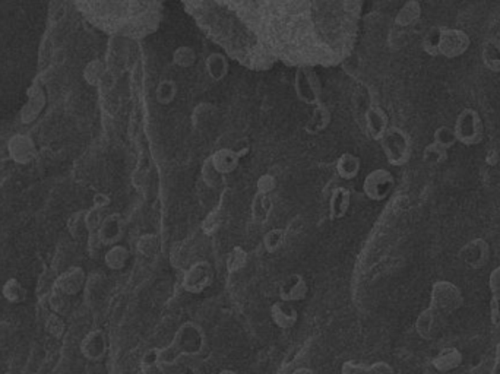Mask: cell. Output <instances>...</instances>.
Instances as JSON below:
<instances>
[{
    "mask_svg": "<svg viewBox=\"0 0 500 374\" xmlns=\"http://www.w3.org/2000/svg\"><path fill=\"white\" fill-rule=\"evenodd\" d=\"M259 32L291 66H335L354 50L363 0H256Z\"/></svg>",
    "mask_w": 500,
    "mask_h": 374,
    "instance_id": "cell-1",
    "label": "cell"
},
{
    "mask_svg": "<svg viewBox=\"0 0 500 374\" xmlns=\"http://www.w3.org/2000/svg\"><path fill=\"white\" fill-rule=\"evenodd\" d=\"M208 38L231 58L252 70H267L275 58L267 50L256 0H182Z\"/></svg>",
    "mask_w": 500,
    "mask_h": 374,
    "instance_id": "cell-2",
    "label": "cell"
},
{
    "mask_svg": "<svg viewBox=\"0 0 500 374\" xmlns=\"http://www.w3.org/2000/svg\"><path fill=\"white\" fill-rule=\"evenodd\" d=\"M87 21L109 35L144 38L163 19L166 0H73Z\"/></svg>",
    "mask_w": 500,
    "mask_h": 374,
    "instance_id": "cell-3",
    "label": "cell"
},
{
    "mask_svg": "<svg viewBox=\"0 0 500 374\" xmlns=\"http://www.w3.org/2000/svg\"><path fill=\"white\" fill-rule=\"evenodd\" d=\"M169 345L178 359L201 356L207 347L205 330L195 322H185L177 328Z\"/></svg>",
    "mask_w": 500,
    "mask_h": 374,
    "instance_id": "cell-4",
    "label": "cell"
},
{
    "mask_svg": "<svg viewBox=\"0 0 500 374\" xmlns=\"http://www.w3.org/2000/svg\"><path fill=\"white\" fill-rule=\"evenodd\" d=\"M453 132L456 142L465 147H475L484 139V123L480 113L471 107L464 108L456 116Z\"/></svg>",
    "mask_w": 500,
    "mask_h": 374,
    "instance_id": "cell-5",
    "label": "cell"
},
{
    "mask_svg": "<svg viewBox=\"0 0 500 374\" xmlns=\"http://www.w3.org/2000/svg\"><path fill=\"white\" fill-rule=\"evenodd\" d=\"M464 294L451 281H436L432 285L430 306L444 316H451L464 306Z\"/></svg>",
    "mask_w": 500,
    "mask_h": 374,
    "instance_id": "cell-6",
    "label": "cell"
},
{
    "mask_svg": "<svg viewBox=\"0 0 500 374\" xmlns=\"http://www.w3.org/2000/svg\"><path fill=\"white\" fill-rule=\"evenodd\" d=\"M214 282V269L207 261H197L192 263L182 278V287L189 294H202Z\"/></svg>",
    "mask_w": 500,
    "mask_h": 374,
    "instance_id": "cell-7",
    "label": "cell"
},
{
    "mask_svg": "<svg viewBox=\"0 0 500 374\" xmlns=\"http://www.w3.org/2000/svg\"><path fill=\"white\" fill-rule=\"evenodd\" d=\"M471 46L470 35L458 28H442L439 38V56L458 58L468 51Z\"/></svg>",
    "mask_w": 500,
    "mask_h": 374,
    "instance_id": "cell-8",
    "label": "cell"
},
{
    "mask_svg": "<svg viewBox=\"0 0 500 374\" xmlns=\"http://www.w3.org/2000/svg\"><path fill=\"white\" fill-rule=\"evenodd\" d=\"M88 282L87 272L83 266H69L68 269L60 272L56 280L53 281V289L62 292L68 297H75V295L81 294Z\"/></svg>",
    "mask_w": 500,
    "mask_h": 374,
    "instance_id": "cell-9",
    "label": "cell"
},
{
    "mask_svg": "<svg viewBox=\"0 0 500 374\" xmlns=\"http://www.w3.org/2000/svg\"><path fill=\"white\" fill-rule=\"evenodd\" d=\"M446 326V316L432 307L425 308L415 319V332L422 339L433 341Z\"/></svg>",
    "mask_w": 500,
    "mask_h": 374,
    "instance_id": "cell-10",
    "label": "cell"
},
{
    "mask_svg": "<svg viewBox=\"0 0 500 374\" xmlns=\"http://www.w3.org/2000/svg\"><path fill=\"white\" fill-rule=\"evenodd\" d=\"M79 351L88 361L98 363L104 360L109 352V338L103 329H92L79 344Z\"/></svg>",
    "mask_w": 500,
    "mask_h": 374,
    "instance_id": "cell-11",
    "label": "cell"
},
{
    "mask_svg": "<svg viewBox=\"0 0 500 374\" xmlns=\"http://www.w3.org/2000/svg\"><path fill=\"white\" fill-rule=\"evenodd\" d=\"M492 258L490 244L484 239H472L459 250V259L471 269H483Z\"/></svg>",
    "mask_w": 500,
    "mask_h": 374,
    "instance_id": "cell-12",
    "label": "cell"
},
{
    "mask_svg": "<svg viewBox=\"0 0 500 374\" xmlns=\"http://www.w3.org/2000/svg\"><path fill=\"white\" fill-rule=\"evenodd\" d=\"M279 300L288 303H298L307 299L309 284L302 273H290L283 280L278 288Z\"/></svg>",
    "mask_w": 500,
    "mask_h": 374,
    "instance_id": "cell-13",
    "label": "cell"
},
{
    "mask_svg": "<svg viewBox=\"0 0 500 374\" xmlns=\"http://www.w3.org/2000/svg\"><path fill=\"white\" fill-rule=\"evenodd\" d=\"M394 177L386 170H376L366 179L365 192L373 201H384L394 189Z\"/></svg>",
    "mask_w": 500,
    "mask_h": 374,
    "instance_id": "cell-14",
    "label": "cell"
},
{
    "mask_svg": "<svg viewBox=\"0 0 500 374\" xmlns=\"http://www.w3.org/2000/svg\"><path fill=\"white\" fill-rule=\"evenodd\" d=\"M271 319L274 325L283 330H288L298 322V311L293 303L279 300L271 306Z\"/></svg>",
    "mask_w": 500,
    "mask_h": 374,
    "instance_id": "cell-15",
    "label": "cell"
},
{
    "mask_svg": "<svg viewBox=\"0 0 500 374\" xmlns=\"http://www.w3.org/2000/svg\"><path fill=\"white\" fill-rule=\"evenodd\" d=\"M97 232L106 247L118 244L123 237V221L118 215H110L102 223Z\"/></svg>",
    "mask_w": 500,
    "mask_h": 374,
    "instance_id": "cell-16",
    "label": "cell"
},
{
    "mask_svg": "<svg viewBox=\"0 0 500 374\" xmlns=\"http://www.w3.org/2000/svg\"><path fill=\"white\" fill-rule=\"evenodd\" d=\"M464 361L463 352L458 348L449 347L439 351L437 356L432 360V366L439 371V373H451L456 370L458 367H461Z\"/></svg>",
    "mask_w": 500,
    "mask_h": 374,
    "instance_id": "cell-17",
    "label": "cell"
},
{
    "mask_svg": "<svg viewBox=\"0 0 500 374\" xmlns=\"http://www.w3.org/2000/svg\"><path fill=\"white\" fill-rule=\"evenodd\" d=\"M130 258H132L130 250L122 244H114L107 247L103 254L104 265L113 272L123 270L129 265Z\"/></svg>",
    "mask_w": 500,
    "mask_h": 374,
    "instance_id": "cell-18",
    "label": "cell"
},
{
    "mask_svg": "<svg viewBox=\"0 0 500 374\" xmlns=\"http://www.w3.org/2000/svg\"><path fill=\"white\" fill-rule=\"evenodd\" d=\"M2 297L9 304L18 306V304H23L27 300L28 291L21 281L12 277V278H8L2 285Z\"/></svg>",
    "mask_w": 500,
    "mask_h": 374,
    "instance_id": "cell-19",
    "label": "cell"
},
{
    "mask_svg": "<svg viewBox=\"0 0 500 374\" xmlns=\"http://www.w3.org/2000/svg\"><path fill=\"white\" fill-rule=\"evenodd\" d=\"M136 250L144 258L154 259L161 251V242H159L155 234H144L136 242Z\"/></svg>",
    "mask_w": 500,
    "mask_h": 374,
    "instance_id": "cell-20",
    "label": "cell"
},
{
    "mask_svg": "<svg viewBox=\"0 0 500 374\" xmlns=\"http://www.w3.org/2000/svg\"><path fill=\"white\" fill-rule=\"evenodd\" d=\"M44 330L54 339H62L66 333V322L62 314L50 311L44 318Z\"/></svg>",
    "mask_w": 500,
    "mask_h": 374,
    "instance_id": "cell-21",
    "label": "cell"
},
{
    "mask_svg": "<svg viewBox=\"0 0 500 374\" xmlns=\"http://www.w3.org/2000/svg\"><path fill=\"white\" fill-rule=\"evenodd\" d=\"M248 251L240 247V246H234L230 253L227 254V270L228 273H237L240 270H243L248 266Z\"/></svg>",
    "mask_w": 500,
    "mask_h": 374,
    "instance_id": "cell-22",
    "label": "cell"
},
{
    "mask_svg": "<svg viewBox=\"0 0 500 374\" xmlns=\"http://www.w3.org/2000/svg\"><path fill=\"white\" fill-rule=\"evenodd\" d=\"M483 61L487 69L500 72V44L494 40H489L483 49Z\"/></svg>",
    "mask_w": 500,
    "mask_h": 374,
    "instance_id": "cell-23",
    "label": "cell"
},
{
    "mask_svg": "<svg viewBox=\"0 0 500 374\" xmlns=\"http://www.w3.org/2000/svg\"><path fill=\"white\" fill-rule=\"evenodd\" d=\"M433 142L437 144L439 147L445 148V149H451V148L456 144V136H455L453 127H449V126H439V127L434 130Z\"/></svg>",
    "mask_w": 500,
    "mask_h": 374,
    "instance_id": "cell-24",
    "label": "cell"
},
{
    "mask_svg": "<svg viewBox=\"0 0 500 374\" xmlns=\"http://www.w3.org/2000/svg\"><path fill=\"white\" fill-rule=\"evenodd\" d=\"M420 16H422V5H420L417 0H411V2L404 6L401 13H399L398 21L401 25H410L418 21Z\"/></svg>",
    "mask_w": 500,
    "mask_h": 374,
    "instance_id": "cell-25",
    "label": "cell"
},
{
    "mask_svg": "<svg viewBox=\"0 0 500 374\" xmlns=\"http://www.w3.org/2000/svg\"><path fill=\"white\" fill-rule=\"evenodd\" d=\"M448 160V149L432 142L425 149V161L432 166H441Z\"/></svg>",
    "mask_w": 500,
    "mask_h": 374,
    "instance_id": "cell-26",
    "label": "cell"
},
{
    "mask_svg": "<svg viewBox=\"0 0 500 374\" xmlns=\"http://www.w3.org/2000/svg\"><path fill=\"white\" fill-rule=\"evenodd\" d=\"M284 239H286V232L283 230H271L264 237V247L271 254L276 253L283 247Z\"/></svg>",
    "mask_w": 500,
    "mask_h": 374,
    "instance_id": "cell-27",
    "label": "cell"
},
{
    "mask_svg": "<svg viewBox=\"0 0 500 374\" xmlns=\"http://www.w3.org/2000/svg\"><path fill=\"white\" fill-rule=\"evenodd\" d=\"M106 246L104 243L102 242V239H99V235L97 231L94 232H88V240H87V250H88V254L91 256L92 259H98V258H103V254L106 251Z\"/></svg>",
    "mask_w": 500,
    "mask_h": 374,
    "instance_id": "cell-28",
    "label": "cell"
},
{
    "mask_svg": "<svg viewBox=\"0 0 500 374\" xmlns=\"http://www.w3.org/2000/svg\"><path fill=\"white\" fill-rule=\"evenodd\" d=\"M68 299H69L68 295L53 289L47 299V304H49L50 311L57 313V314H63L66 310V306H68Z\"/></svg>",
    "mask_w": 500,
    "mask_h": 374,
    "instance_id": "cell-29",
    "label": "cell"
},
{
    "mask_svg": "<svg viewBox=\"0 0 500 374\" xmlns=\"http://www.w3.org/2000/svg\"><path fill=\"white\" fill-rule=\"evenodd\" d=\"M441 30L442 28H432L425 38V50L433 56L439 57V38H441Z\"/></svg>",
    "mask_w": 500,
    "mask_h": 374,
    "instance_id": "cell-30",
    "label": "cell"
},
{
    "mask_svg": "<svg viewBox=\"0 0 500 374\" xmlns=\"http://www.w3.org/2000/svg\"><path fill=\"white\" fill-rule=\"evenodd\" d=\"M141 367L142 370H152L155 367H159V351L158 348H151L148 349L142 359H141Z\"/></svg>",
    "mask_w": 500,
    "mask_h": 374,
    "instance_id": "cell-31",
    "label": "cell"
},
{
    "mask_svg": "<svg viewBox=\"0 0 500 374\" xmlns=\"http://www.w3.org/2000/svg\"><path fill=\"white\" fill-rule=\"evenodd\" d=\"M68 228L73 239H81L85 232H88L85 218H83V216H75V220L68 224Z\"/></svg>",
    "mask_w": 500,
    "mask_h": 374,
    "instance_id": "cell-32",
    "label": "cell"
},
{
    "mask_svg": "<svg viewBox=\"0 0 500 374\" xmlns=\"http://www.w3.org/2000/svg\"><path fill=\"white\" fill-rule=\"evenodd\" d=\"M347 199L348 196L347 193H339L336 196V201L332 205V211H331V216L332 218H339V216H343L346 213L347 209Z\"/></svg>",
    "mask_w": 500,
    "mask_h": 374,
    "instance_id": "cell-33",
    "label": "cell"
},
{
    "mask_svg": "<svg viewBox=\"0 0 500 374\" xmlns=\"http://www.w3.org/2000/svg\"><path fill=\"white\" fill-rule=\"evenodd\" d=\"M367 366L348 360L341 366V374H366Z\"/></svg>",
    "mask_w": 500,
    "mask_h": 374,
    "instance_id": "cell-34",
    "label": "cell"
},
{
    "mask_svg": "<svg viewBox=\"0 0 500 374\" xmlns=\"http://www.w3.org/2000/svg\"><path fill=\"white\" fill-rule=\"evenodd\" d=\"M12 328L13 326L9 322L0 320V349L5 348L9 344L11 338H12V332H13Z\"/></svg>",
    "mask_w": 500,
    "mask_h": 374,
    "instance_id": "cell-35",
    "label": "cell"
},
{
    "mask_svg": "<svg viewBox=\"0 0 500 374\" xmlns=\"http://www.w3.org/2000/svg\"><path fill=\"white\" fill-rule=\"evenodd\" d=\"M490 320L493 326L500 325V297L497 295H492L490 300Z\"/></svg>",
    "mask_w": 500,
    "mask_h": 374,
    "instance_id": "cell-36",
    "label": "cell"
},
{
    "mask_svg": "<svg viewBox=\"0 0 500 374\" xmlns=\"http://www.w3.org/2000/svg\"><path fill=\"white\" fill-rule=\"evenodd\" d=\"M366 374H395V371L388 363L377 361V363H373V364L367 366Z\"/></svg>",
    "mask_w": 500,
    "mask_h": 374,
    "instance_id": "cell-37",
    "label": "cell"
},
{
    "mask_svg": "<svg viewBox=\"0 0 500 374\" xmlns=\"http://www.w3.org/2000/svg\"><path fill=\"white\" fill-rule=\"evenodd\" d=\"M489 287H490L492 295H497V297H500V266H497V268L490 273Z\"/></svg>",
    "mask_w": 500,
    "mask_h": 374,
    "instance_id": "cell-38",
    "label": "cell"
},
{
    "mask_svg": "<svg viewBox=\"0 0 500 374\" xmlns=\"http://www.w3.org/2000/svg\"><path fill=\"white\" fill-rule=\"evenodd\" d=\"M492 374H500V342L496 345V357H494V366Z\"/></svg>",
    "mask_w": 500,
    "mask_h": 374,
    "instance_id": "cell-39",
    "label": "cell"
},
{
    "mask_svg": "<svg viewBox=\"0 0 500 374\" xmlns=\"http://www.w3.org/2000/svg\"><path fill=\"white\" fill-rule=\"evenodd\" d=\"M293 374H316V373L309 367H298L294 370Z\"/></svg>",
    "mask_w": 500,
    "mask_h": 374,
    "instance_id": "cell-40",
    "label": "cell"
},
{
    "mask_svg": "<svg viewBox=\"0 0 500 374\" xmlns=\"http://www.w3.org/2000/svg\"><path fill=\"white\" fill-rule=\"evenodd\" d=\"M218 374H238V373L234 370H221Z\"/></svg>",
    "mask_w": 500,
    "mask_h": 374,
    "instance_id": "cell-41",
    "label": "cell"
},
{
    "mask_svg": "<svg viewBox=\"0 0 500 374\" xmlns=\"http://www.w3.org/2000/svg\"><path fill=\"white\" fill-rule=\"evenodd\" d=\"M429 2H436V0H429Z\"/></svg>",
    "mask_w": 500,
    "mask_h": 374,
    "instance_id": "cell-42",
    "label": "cell"
},
{
    "mask_svg": "<svg viewBox=\"0 0 500 374\" xmlns=\"http://www.w3.org/2000/svg\"><path fill=\"white\" fill-rule=\"evenodd\" d=\"M499 81H500V80H499Z\"/></svg>",
    "mask_w": 500,
    "mask_h": 374,
    "instance_id": "cell-43",
    "label": "cell"
}]
</instances>
